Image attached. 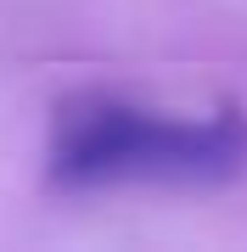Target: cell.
I'll return each mask as SVG.
<instances>
[{"label":"cell","instance_id":"cell-1","mask_svg":"<svg viewBox=\"0 0 247 252\" xmlns=\"http://www.w3.org/2000/svg\"><path fill=\"white\" fill-rule=\"evenodd\" d=\"M247 168V118L208 112L174 118L118 95H73L56 107L45 174L56 190H112V185H225Z\"/></svg>","mask_w":247,"mask_h":252}]
</instances>
